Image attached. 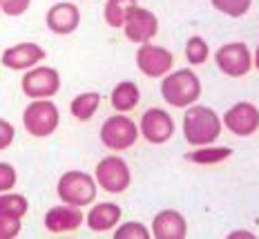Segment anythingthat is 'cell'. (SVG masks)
<instances>
[{"label": "cell", "instance_id": "cell-11", "mask_svg": "<svg viewBox=\"0 0 259 239\" xmlns=\"http://www.w3.org/2000/svg\"><path fill=\"white\" fill-rule=\"evenodd\" d=\"M141 134L148 143H165L175 134V121L165 110L152 107L141 116Z\"/></svg>", "mask_w": 259, "mask_h": 239}, {"label": "cell", "instance_id": "cell-9", "mask_svg": "<svg viewBox=\"0 0 259 239\" xmlns=\"http://www.w3.org/2000/svg\"><path fill=\"white\" fill-rule=\"evenodd\" d=\"M172 63H175V56H172V52L165 50V47L143 43L137 52V67L141 69L145 76H150V78H159V76H163L165 72H170Z\"/></svg>", "mask_w": 259, "mask_h": 239}, {"label": "cell", "instance_id": "cell-22", "mask_svg": "<svg viewBox=\"0 0 259 239\" xmlns=\"http://www.w3.org/2000/svg\"><path fill=\"white\" fill-rule=\"evenodd\" d=\"M208 54H210V47L208 43L203 41L201 36H192L188 38L186 43V58L190 65H201L208 61Z\"/></svg>", "mask_w": 259, "mask_h": 239}, {"label": "cell", "instance_id": "cell-26", "mask_svg": "<svg viewBox=\"0 0 259 239\" xmlns=\"http://www.w3.org/2000/svg\"><path fill=\"white\" fill-rule=\"evenodd\" d=\"M114 239H150V232L143 224L132 221V224H125V226L118 228L114 232Z\"/></svg>", "mask_w": 259, "mask_h": 239}, {"label": "cell", "instance_id": "cell-7", "mask_svg": "<svg viewBox=\"0 0 259 239\" xmlns=\"http://www.w3.org/2000/svg\"><path fill=\"white\" fill-rule=\"evenodd\" d=\"M137 137H139V130L137 126L132 123V118L123 116H110L107 121L103 123L101 128V141H103L105 148L110 150H127L137 143Z\"/></svg>", "mask_w": 259, "mask_h": 239}, {"label": "cell", "instance_id": "cell-19", "mask_svg": "<svg viewBox=\"0 0 259 239\" xmlns=\"http://www.w3.org/2000/svg\"><path fill=\"white\" fill-rule=\"evenodd\" d=\"M137 7V0H107L105 3V9H103V14H105V23L110 25V27H123L125 25V20H127V16L130 12Z\"/></svg>", "mask_w": 259, "mask_h": 239}, {"label": "cell", "instance_id": "cell-25", "mask_svg": "<svg viewBox=\"0 0 259 239\" xmlns=\"http://www.w3.org/2000/svg\"><path fill=\"white\" fill-rule=\"evenodd\" d=\"M20 219H23V217H16V215H9V213H0V239L18 237Z\"/></svg>", "mask_w": 259, "mask_h": 239}, {"label": "cell", "instance_id": "cell-31", "mask_svg": "<svg viewBox=\"0 0 259 239\" xmlns=\"http://www.w3.org/2000/svg\"><path fill=\"white\" fill-rule=\"evenodd\" d=\"M255 65H257V69H259V47H257V54H255Z\"/></svg>", "mask_w": 259, "mask_h": 239}, {"label": "cell", "instance_id": "cell-15", "mask_svg": "<svg viewBox=\"0 0 259 239\" xmlns=\"http://www.w3.org/2000/svg\"><path fill=\"white\" fill-rule=\"evenodd\" d=\"M80 224H83V213L78 210V206H54L45 215V228L50 232L78 230Z\"/></svg>", "mask_w": 259, "mask_h": 239}, {"label": "cell", "instance_id": "cell-30", "mask_svg": "<svg viewBox=\"0 0 259 239\" xmlns=\"http://www.w3.org/2000/svg\"><path fill=\"white\" fill-rule=\"evenodd\" d=\"M230 237L235 239V237H252V235H250V232H246V230H239V232H233Z\"/></svg>", "mask_w": 259, "mask_h": 239}, {"label": "cell", "instance_id": "cell-3", "mask_svg": "<svg viewBox=\"0 0 259 239\" xmlns=\"http://www.w3.org/2000/svg\"><path fill=\"white\" fill-rule=\"evenodd\" d=\"M58 197L69 206H88L96 197V181L83 170H69L58 179Z\"/></svg>", "mask_w": 259, "mask_h": 239}, {"label": "cell", "instance_id": "cell-6", "mask_svg": "<svg viewBox=\"0 0 259 239\" xmlns=\"http://www.w3.org/2000/svg\"><path fill=\"white\" fill-rule=\"evenodd\" d=\"M214 61H217L219 72H224L226 76H233V78L246 76L252 67V56H250V50H248L246 43H228V45H221L217 54H214Z\"/></svg>", "mask_w": 259, "mask_h": 239}, {"label": "cell", "instance_id": "cell-18", "mask_svg": "<svg viewBox=\"0 0 259 239\" xmlns=\"http://www.w3.org/2000/svg\"><path fill=\"white\" fill-rule=\"evenodd\" d=\"M139 99H141V94H139V88L132 81H123L112 90V107L118 112L134 110L139 105Z\"/></svg>", "mask_w": 259, "mask_h": 239}, {"label": "cell", "instance_id": "cell-14", "mask_svg": "<svg viewBox=\"0 0 259 239\" xmlns=\"http://www.w3.org/2000/svg\"><path fill=\"white\" fill-rule=\"evenodd\" d=\"M45 58V50L36 43H18L3 54V65L9 69H29Z\"/></svg>", "mask_w": 259, "mask_h": 239}, {"label": "cell", "instance_id": "cell-21", "mask_svg": "<svg viewBox=\"0 0 259 239\" xmlns=\"http://www.w3.org/2000/svg\"><path fill=\"white\" fill-rule=\"evenodd\" d=\"M233 154L230 148H214V145H201L199 150H192L186 154L188 161L192 164H201V166H212V164H221L228 156Z\"/></svg>", "mask_w": 259, "mask_h": 239}, {"label": "cell", "instance_id": "cell-1", "mask_svg": "<svg viewBox=\"0 0 259 239\" xmlns=\"http://www.w3.org/2000/svg\"><path fill=\"white\" fill-rule=\"evenodd\" d=\"M221 121L214 110L203 105L188 107L183 114V137L190 145H210L219 139Z\"/></svg>", "mask_w": 259, "mask_h": 239}, {"label": "cell", "instance_id": "cell-8", "mask_svg": "<svg viewBox=\"0 0 259 239\" xmlns=\"http://www.w3.org/2000/svg\"><path fill=\"white\" fill-rule=\"evenodd\" d=\"M61 90V76L52 67H34L23 76V94L29 99H50Z\"/></svg>", "mask_w": 259, "mask_h": 239}, {"label": "cell", "instance_id": "cell-16", "mask_svg": "<svg viewBox=\"0 0 259 239\" xmlns=\"http://www.w3.org/2000/svg\"><path fill=\"white\" fill-rule=\"evenodd\" d=\"M152 232L156 239H186L188 226L177 210H161L152 221Z\"/></svg>", "mask_w": 259, "mask_h": 239}, {"label": "cell", "instance_id": "cell-5", "mask_svg": "<svg viewBox=\"0 0 259 239\" xmlns=\"http://www.w3.org/2000/svg\"><path fill=\"white\" fill-rule=\"evenodd\" d=\"M94 177L101 188L114 194L125 192L130 188V181H132L130 168L121 156H105V159H101L99 166H96Z\"/></svg>", "mask_w": 259, "mask_h": 239}, {"label": "cell", "instance_id": "cell-17", "mask_svg": "<svg viewBox=\"0 0 259 239\" xmlns=\"http://www.w3.org/2000/svg\"><path fill=\"white\" fill-rule=\"evenodd\" d=\"M121 219V208L116 204H96L88 213V228L92 232H105Z\"/></svg>", "mask_w": 259, "mask_h": 239}, {"label": "cell", "instance_id": "cell-27", "mask_svg": "<svg viewBox=\"0 0 259 239\" xmlns=\"http://www.w3.org/2000/svg\"><path fill=\"white\" fill-rule=\"evenodd\" d=\"M31 0H0V9L7 16H20L29 9Z\"/></svg>", "mask_w": 259, "mask_h": 239}, {"label": "cell", "instance_id": "cell-20", "mask_svg": "<svg viewBox=\"0 0 259 239\" xmlns=\"http://www.w3.org/2000/svg\"><path fill=\"white\" fill-rule=\"evenodd\" d=\"M99 103H101V96L96 94V92H85V94H80L72 101L69 112H72V116L78 118V121H90L96 114V110H99Z\"/></svg>", "mask_w": 259, "mask_h": 239}, {"label": "cell", "instance_id": "cell-13", "mask_svg": "<svg viewBox=\"0 0 259 239\" xmlns=\"http://www.w3.org/2000/svg\"><path fill=\"white\" fill-rule=\"evenodd\" d=\"M45 23L54 34L67 36V34H72V31L78 29L80 12H78L76 5H72V3H56V5H52L50 12H47Z\"/></svg>", "mask_w": 259, "mask_h": 239}, {"label": "cell", "instance_id": "cell-2", "mask_svg": "<svg viewBox=\"0 0 259 239\" xmlns=\"http://www.w3.org/2000/svg\"><path fill=\"white\" fill-rule=\"evenodd\" d=\"M161 96L172 107H190L201 96V83L190 69L172 72L161 83Z\"/></svg>", "mask_w": 259, "mask_h": 239}, {"label": "cell", "instance_id": "cell-4", "mask_svg": "<svg viewBox=\"0 0 259 239\" xmlns=\"http://www.w3.org/2000/svg\"><path fill=\"white\" fill-rule=\"evenodd\" d=\"M58 121V107L45 99H34V103H29L23 112V126L31 137H50L56 132Z\"/></svg>", "mask_w": 259, "mask_h": 239}, {"label": "cell", "instance_id": "cell-28", "mask_svg": "<svg viewBox=\"0 0 259 239\" xmlns=\"http://www.w3.org/2000/svg\"><path fill=\"white\" fill-rule=\"evenodd\" d=\"M16 186V170L9 164H0V192H7Z\"/></svg>", "mask_w": 259, "mask_h": 239}, {"label": "cell", "instance_id": "cell-24", "mask_svg": "<svg viewBox=\"0 0 259 239\" xmlns=\"http://www.w3.org/2000/svg\"><path fill=\"white\" fill-rule=\"evenodd\" d=\"M29 208L27 199L23 194H3L0 197V213H9V215H16V217H23Z\"/></svg>", "mask_w": 259, "mask_h": 239}, {"label": "cell", "instance_id": "cell-12", "mask_svg": "<svg viewBox=\"0 0 259 239\" xmlns=\"http://www.w3.org/2000/svg\"><path fill=\"white\" fill-rule=\"evenodd\" d=\"M123 29H125L127 41L141 43L143 45V43H150V38L156 36V31H159V20H156V16L152 12H148V9L134 7L132 12H130Z\"/></svg>", "mask_w": 259, "mask_h": 239}, {"label": "cell", "instance_id": "cell-10", "mask_svg": "<svg viewBox=\"0 0 259 239\" xmlns=\"http://www.w3.org/2000/svg\"><path fill=\"white\" fill-rule=\"evenodd\" d=\"M224 126L237 137H250L259 128V110L252 103H237L224 114Z\"/></svg>", "mask_w": 259, "mask_h": 239}, {"label": "cell", "instance_id": "cell-29", "mask_svg": "<svg viewBox=\"0 0 259 239\" xmlns=\"http://www.w3.org/2000/svg\"><path fill=\"white\" fill-rule=\"evenodd\" d=\"M14 141V126L5 118H0V150H7Z\"/></svg>", "mask_w": 259, "mask_h": 239}, {"label": "cell", "instance_id": "cell-23", "mask_svg": "<svg viewBox=\"0 0 259 239\" xmlns=\"http://www.w3.org/2000/svg\"><path fill=\"white\" fill-rule=\"evenodd\" d=\"M210 3H212V7L217 12L233 16V18H239V16H244L250 9L252 0H210Z\"/></svg>", "mask_w": 259, "mask_h": 239}]
</instances>
